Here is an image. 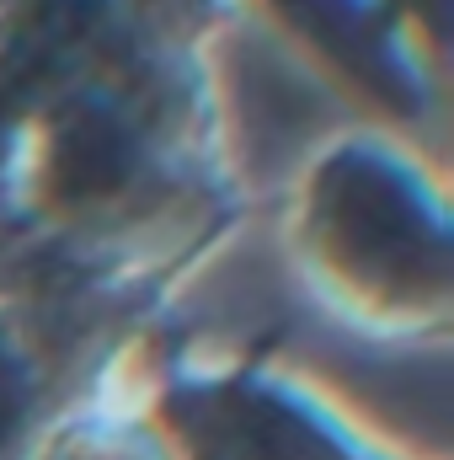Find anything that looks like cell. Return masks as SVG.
<instances>
[{"instance_id":"cell-1","label":"cell","mask_w":454,"mask_h":460,"mask_svg":"<svg viewBox=\"0 0 454 460\" xmlns=\"http://www.w3.org/2000/svg\"><path fill=\"white\" fill-rule=\"evenodd\" d=\"M123 172H128V145H123L113 118L81 113L65 123V134H59V177H65V188L102 193Z\"/></svg>"},{"instance_id":"cell-2","label":"cell","mask_w":454,"mask_h":460,"mask_svg":"<svg viewBox=\"0 0 454 460\" xmlns=\"http://www.w3.org/2000/svg\"><path fill=\"white\" fill-rule=\"evenodd\" d=\"M5 429H11V402L0 396V434H5Z\"/></svg>"}]
</instances>
